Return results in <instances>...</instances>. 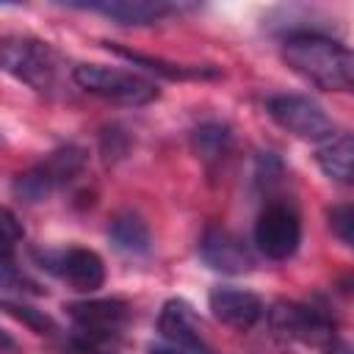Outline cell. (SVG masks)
Listing matches in <instances>:
<instances>
[{
  "label": "cell",
  "mask_w": 354,
  "mask_h": 354,
  "mask_svg": "<svg viewBox=\"0 0 354 354\" xmlns=\"http://www.w3.org/2000/svg\"><path fill=\"white\" fill-rule=\"evenodd\" d=\"M72 80L86 94L100 97L113 105H127V108L149 105L160 97V88L149 77L138 72L105 66V64H77L72 69Z\"/></svg>",
  "instance_id": "cell-3"
},
{
  "label": "cell",
  "mask_w": 354,
  "mask_h": 354,
  "mask_svg": "<svg viewBox=\"0 0 354 354\" xmlns=\"http://www.w3.org/2000/svg\"><path fill=\"white\" fill-rule=\"evenodd\" d=\"M324 354H351V346L340 337H332L326 346H324Z\"/></svg>",
  "instance_id": "cell-22"
},
{
  "label": "cell",
  "mask_w": 354,
  "mask_h": 354,
  "mask_svg": "<svg viewBox=\"0 0 354 354\" xmlns=\"http://www.w3.org/2000/svg\"><path fill=\"white\" fill-rule=\"evenodd\" d=\"M83 169H86V149L66 144V147L53 149L44 160L30 166L28 171L17 174L11 183V191L19 202L36 205V202H44L55 188L72 183Z\"/></svg>",
  "instance_id": "cell-5"
},
{
  "label": "cell",
  "mask_w": 354,
  "mask_h": 354,
  "mask_svg": "<svg viewBox=\"0 0 354 354\" xmlns=\"http://www.w3.org/2000/svg\"><path fill=\"white\" fill-rule=\"evenodd\" d=\"M191 144H194L196 158H199L205 166H213V163H218V160L230 152V147H232V133H230V127L221 124V122H205V124H199V127L194 130Z\"/></svg>",
  "instance_id": "cell-17"
},
{
  "label": "cell",
  "mask_w": 354,
  "mask_h": 354,
  "mask_svg": "<svg viewBox=\"0 0 354 354\" xmlns=\"http://www.w3.org/2000/svg\"><path fill=\"white\" fill-rule=\"evenodd\" d=\"M33 260L41 271L66 282L72 290L94 293L105 282V263L94 249L69 246V249H33Z\"/></svg>",
  "instance_id": "cell-7"
},
{
  "label": "cell",
  "mask_w": 354,
  "mask_h": 354,
  "mask_svg": "<svg viewBox=\"0 0 354 354\" xmlns=\"http://www.w3.org/2000/svg\"><path fill=\"white\" fill-rule=\"evenodd\" d=\"M326 218H329L332 235H335L343 246H351V241H354V235H351V230H354V210H351V205H348V202L332 205L329 213H326Z\"/></svg>",
  "instance_id": "cell-20"
},
{
  "label": "cell",
  "mask_w": 354,
  "mask_h": 354,
  "mask_svg": "<svg viewBox=\"0 0 354 354\" xmlns=\"http://www.w3.org/2000/svg\"><path fill=\"white\" fill-rule=\"evenodd\" d=\"M111 53L127 58L130 64L136 66H144L149 72H158L169 80H213L221 75L218 66L213 64H177V61H166V58H158V55H144V53H136V50H127V47H119L113 41H102Z\"/></svg>",
  "instance_id": "cell-14"
},
{
  "label": "cell",
  "mask_w": 354,
  "mask_h": 354,
  "mask_svg": "<svg viewBox=\"0 0 354 354\" xmlns=\"http://www.w3.org/2000/svg\"><path fill=\"white\" fill-rule=\"evenodd\" d=\"M25 241V227L17 218L14 210L0 205V266L14 263V254L19 249V243Z\"/></svg>",
  "instance_id": "cell-18"
},
{
  "label": "cell",
  "mask_w": 354,
  "mask_h": 354,
  "mask_svg": "<svg viewBox=\"0 0 354 354\" xmlns=\"http://www.w3.org/2000/svg\"><path fill=\"white\" fill-rule=\"evenodd\" d=\"M64 310L75 326L77 348L88 354H97L100 346L122 337L130 324V304L122 299H83L69 301Z\"/></svg>",
  "instance_id": "cell-4"
},
{
  "label": "cell",
  "mask_w": 354,
  "mask_h": 354,
  "mask_svg": "<svg viewBox=\"0 0 354 354\" xmlns=\"http://www.w3.org/2000/svg\"><path fill=\"white\" fill-rule=\"evenodd\" d=\"M0 310H6L11 318L22 321L25 326H30V329L39 332V335H55V332H58V326H55V321H53L50 315H44L41 310H33V307H28V304H19V301H0Z\"/></svg>",
  "instance_id": "cell-19"
},
{
  "label": "cell",
  "mask_w": 354,
  "mask_h": 354,
  "mask_svg": "<svg viewBox=\"0 0 354 354\" xmlns=\"http://www.w3.org/2000/svg\"><path fill=\"white\" fill-rule=\"evenodd\" d=\"M282 61L321 91H348L354 80L351 50L315 30H293L282 39Z\"/></svg>",
  "instance_id": "cell-1"
},
{
  "label": "cell",
  "mask_w": 354,
  "mask_h": 354,
  "mask_svg": "<svg viewBox=\"0 0 354 354\" xmlns=\"http://www.w3.org/2000/svg\"><path fill=\"white\" fill-rule=\"evenodd\" d=\"M108 238L111 243L124 252V254H147L149 246H152V238H149V227L147 221L133 213V210H122L111 218V227H108Z\"/></svg>",
  "instance_id": "cell-16"
},
{
  "label": "cell",
  "mask_w": 354,
  "mask_h": 354,
  "mask_svg": "<svg viewBox=\"0 0 354 354\" xmlns=\"http://www.w3.org/2000/svg\"><path fill=\"white\" fill-rule=\"evenodd\" d=\"M149 354H188V351H180V348H171V346H149Z\"/></svg>",
  "instance_id": "cell-23"
},
{
  "label": "cell",
  "mask_w": 354,
  "mask_h": 354,
  "mask_svg": "<svg viewBox=\"0 0 354 354\" xmlns=\"http://www.w3.org/2000/svg\"><path fill=\"white\" fill-rule=\"evenodd\" d=\"M77 8L97 11L102 17H111L119 25H152L177 11V6L163 0H102V3H86Z\"/></svg>",
  "instance_id": "cell-13"
},
{
  "label": "cell",
  "mask_w": 354,
  "mask_h": 354,
  "mask_svg": "<svg viewBox=\"0 0 354 354\" xmlns=\"http://www.w3.org/2000/svg\"><path fill=\"white\" fill-rule=\"evenodd\" d=\"M254 243L268 260H288L301 243V218L288 199H271L263 205L254 221Z\"/></svg>",
  "instance_id": "cell-8"
},
{
  "label": "cell",
  "mask_w": 354,
  "mask_h": 354,
  "mask_svg": "<svg viewBox=\"0 0 354 354\" xmlns=\"http://www.w3.org/2000/svg\"><path fill=\"white\" fill-rule=\"evenodd\" d=\"M0 354H22V346L3 329H0Z\"/></svg>",
  "instance_id": "cell-21"
},
{
  "label": "cell",
  "mask_w": 354,
  "mask_h": 354,
  "mask_svg": "<svg viewBox=\"0 0 354 354\" xmlns=\"http://www.w3.org/2000/svg\"><path fill=\"white\" fill-rule=\"evenodd\" d=\"M61 55L50 41L11 33L0 39V69L39 94H53L61 80Z\"/></svg>",
  "instance_id": "cell-2"
},
{
  "label": "cell",
  "mask_w": 354,
  "mask_h": 354,
  "mask_svg": "<svg viewBox=\"0 0 354 354\" xmlns=\"http://www.w3.org/2000/svg\"><path fill=\"white\" fill-rule=\"evenodd\" d=\"M266 111L282 130L301 141L321 144L329 136H335V122L329 119V113L304 94H274L268 97Z\"/></svg>",
  "instance_id": "cell-9"
},
{
  "label": "cell",
  "mask_w": 354,
  "mask_h": 354,
  "mask_svg": "<svg viewBox=\"0 0 354 354\" xmlns=\"http://www.w3.org/2000/svg\"><path fill=\"white\" fill-rule=\"evenodd\" d=\"M196 249H199L202 263L207 268L218 271V274L238 277V274H249L254 268V252H252V246L241 235H235L232 230H224V227L205 230Z\"/></svg>",
  "instance_id": "cell-10"
},
{
  "label": "cell",
  "mask_w": 354,
  "mask_h": 354,
  "mask_svg": "<svg viewBox=\"0 0 354 354\" xmlns=\"http://www.w3.org/2000/svg\"><path fill=\"white\" fill-rule=\"evenodd\" d=\"M351 155H354L351 133H335V136H329L326 141L318 144L315 163L321 166V171L329 180L348 185L351 183Z\"/></svg>",
  "instance_id": "cell-15"
},
{
  "label": "cell",
  "mask_w": 354,
  "mask_h": 354,
  "mask_svg": "<svg viewBox=\"0 0 354 354\" xmlns=\"http://www.w3.org/2000/svg\"><path fill=\"white\" fill-rule=\"evenodd\" d=\"M268 326L271 335L290 343H307V346H326L335 335V318L326 310H318L313 304L299 301H274L268 310Z\"/></svg>",
  "instance_id": "cell-6"
},
{
  "label": "cell",
  "mask_w": 354,
  "mask_h": 354,
  "mask_svg": "<svg viewBox=\"0 0 354 354\" xmlns=\"http://www.w3.org/2000/svg\"><path fill=\"white\" fill-rule=\"evenodd\" d=\"M158 332L166 340V346H171V348H180L188 354H213L199 315L183 299H169L160 307Z\"/></svg>",
  "instance_id": "cell-11"
},
{
  "label": "cell",
  "mask_w": 354,
  "mask_h": 354,
  "mask_svg": "<svg viewBox=\"0 0 354 354\" xmlns=\"http://www.w3.org/2000/svg\"><path fill=\"white\" fill-rule=\"evenodd\" d=\"M207 310L213 313L216 321H221L224 326H232L238 332H246L252 329L266 307H263V299L252 290H243V288H232V285H218L207 293Z\"/></svg>",
  "instance_id": "cell-12"
}]
</instances>
